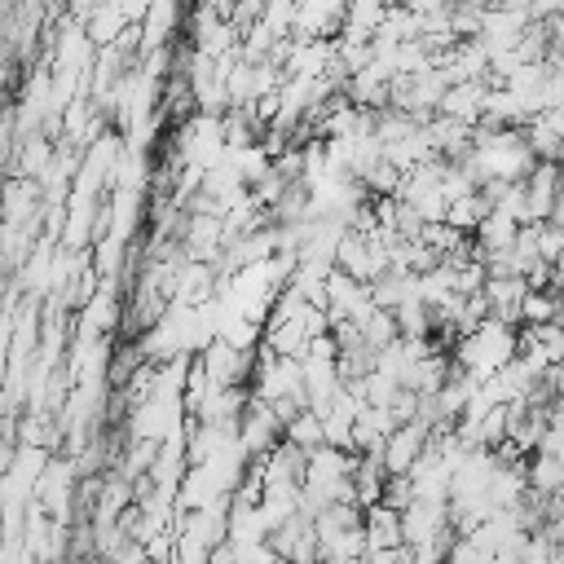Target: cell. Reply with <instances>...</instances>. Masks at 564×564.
Wrapping results in <instances>:
<instances>
[]
</instances>
